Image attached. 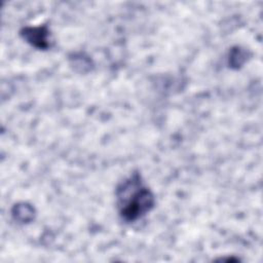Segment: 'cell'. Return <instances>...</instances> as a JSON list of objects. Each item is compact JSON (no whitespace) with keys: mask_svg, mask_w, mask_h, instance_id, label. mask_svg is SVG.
Masks as SVG:
<instances>
[{"mask_svg":"<svg viewBox=\"0 0 263 263\" xmlns=\"http://www.w3.org/2000/svg\"><path fill=\"white\" fill-rule=\"evenodd\" d=\"M117 198L120 215L126 221H135L141 218L154 204L153 194L142 184L138 175L125 180L118 187Z\"/></svg>","mask_w":263,"mask_h":263,"instance_id":"cell-1","label":"cell"},{"mask_svg":"<svg viewBox=\"0 0 263 263\" xmlns=\"http://www.w3.org/2000/svg\"><path fill=\"white\" fill-rule=\"evenodd\" d=\"M47 30L45 28H32V29H27L25 31V37L29 42L34 44L35 46L45 48L47 46L46 42V35H47Z\"/></svg>","mask_w":263,"mask_h":263,"instance_id":"cell-2","label":"cell"}]
</instances>
